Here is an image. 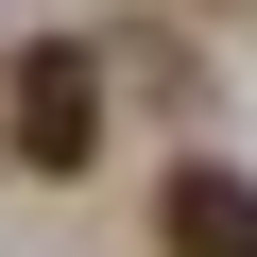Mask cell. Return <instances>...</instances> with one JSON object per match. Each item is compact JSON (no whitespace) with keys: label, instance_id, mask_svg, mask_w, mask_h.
Listing matches in <instances>:
<instances>
[{"label":"cell","instance_id":"obj_2","mask_svg":"<svg viewBox=\"0 0 257 257\" xmlns=\"http://www.w3.org/2000/svg\"><path fill=\"white\" fill-rule=\"evenodd\" d=\"M155 257H257V172H172L155 189Z\"/></svg>","mask_w":257,"mask_h":257},{"label":"cell","instance_id":"obj_1","mask_svg":"<svg viewBox=\"0 0 257 257\" xmlns=\"http://www.w3.org/2000/svg\"><path fill=\"white\" fill-rule=\"evenodd\" d=\"M18 155H35V172H86V155H103V52H69V35L18 52Z\"/></svg>","mask_w":257,"mask_h":257}]
</instances>
